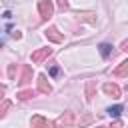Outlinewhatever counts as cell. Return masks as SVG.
I'll use <instances>...</instances> for the list:
<instances>
[{"label":"cell","instance_id":"obj_11","mask_svg":"<svg viewBox=\"0 0 128 128\" xmlns=\"http://www.w3.org/2000/svg\"><path fill=\"white\" fill-rule=\"evenodd\" d=\"M98 50H100L102 58H108V56L112 54V46H110V44H106V42H102V44L98 46Z\"/></svg>","mask_w":128,"mask_h":128},{"label":"cell","instance_id":"obj_22","mask_svg":"<svg viewBox=\"0 0 128 128\" xmlns=\"http://www.w3.org/2000/svg\"><path fill=\"white\" fill-rule=\"evenodd\" d=\"M96 128H106V126H96Z\"/></svg>","mask_w":128,"mask_h":128},{"label":"cell","instance_id":"obj_13","mask_svg":"<svg viewBox=\"0 0 128 128\" xmlns=\"http://www.w3.org/2000/svg\"><path fill=\"white\" fill-rule=\"evenodd\" d=\"M92 120H94V118H92V114H84V116H82V118H80V120H78L76 124H78L80 128H84V126H88V124H92Z\"/></svg>","mask_w":128,"mask_h":128},{"label":"cell","instance_id":"obj_18","mask_svg":"<svg viewBox=\"0 0 128 128\" xmlns=\"http://www.w3.org/2000/svg\"><path fill=\"white\" fill-rule=\"evenodd\" d=\"M58 6H60L62 10H66V8H68V0H58Z\"/></svg>","mask_w":128,"mask_h":128},{"label":"cell","instance_id":"obj_2","mask_svg":"<svg viewBox=\"0 0 128 128\" xmlns=\"http://www.w3.org/2000/svg\"><path fill=\"white\" fill-rule=\"evenodd\" d=\"M38 12H40V16H42L44 20H48V18L54 14V4H52L50 0H40V2H38Z\"/></svg>","mask_w":128,"mask_h":128},{"label":"cell","instance_id":"obj_15","mask_svg":"<svg viewBox=\"0 0 128 128\" xmlns=\"http://www.w3.org/2000/svg\"><path fill=\"white\" fill-rule=\"evenodd\" d=\"M8 108H10V100H4V102H2V108H0V114H2V116H6Z\"/></svg>","mask_w":128,"mask_h":128},{"label":"cell","instance_id":"obj_3","mask_svg":"<svg viewBox=\"0 0 128 128\" xmlns=\"http://www.w3.org/2000/svg\"><path fill=\"white\" fill-rule=\"evenodd\" d=\"M50 54H52V48H48V46H46V48H38V50H34L30 58H32V62H34V64H42Z\"/></svg>","mask_w":128,"mask_h":128},{"label":"cell","instance_id":"obj_12","mask_svg":"<svg viewBox=\"0 0 128 128\" xmlns=\"http://www.w3.org/2000/svg\"><path fill=\"white\" fill-rule=\"evenodd\" d=\"M92 96H94V80H88L86 82V100L90 102Z\"/></svg>","mask_w":128,"mask_h":128},{"label":"cell","instance_id":"obj_10","mask_svg":"<svg viewBox=\"0 0 128 128\" xmlns=\"http://www.w3.org/2000/svg\"><path fill=\"white\" fill-rule=\"evenodd\" d=\"M122 110H124V106H122V104H116V106H110V108H108L106 112H108V114H110L112 118H118V116L122 114Z\"/></svg>","mask_w":128,"mask_h":128},{"label":"cell","instance_id":"obj_16","mask_svg":"<svg viewBox=\"0 0 128 128\" xmlns=\"http://www.w3.org/2000/svg\"><path fill=\"white\" fill-rule=\"evenodd\" d=\"M58 74H60V68H58V66H56V64H54V66H52V68H50V76H52V78H56V76H58Z\"/></svg>","mask_w":128,"mask_h":128},{"label":"cell","instance_id":"obj_7","mask_svg":"<svg viewBox=\"0 0 128 128\" xmlns=\"http://www.w3.org/2000/svg\"><path fill=\"white\" fill-rule=\"evenodd\" d=\"M30 80H32V66L24 64V66H22V72H20V78H18V82H20L22 86H26Z\"/></svg>","mask_w":128,"mask_h":128},{"label":"cell","instance_id":"obj_6","mask_svg":"<svg viewBox=\"0 0 128 128\" xmlns=\"http://www.w3.org/2000/svg\"><path fill=\"white\" fill-rule=\"evenodd\" d=\"M36 84H38V92H40V94H50V92H52V86H50L46 74H38Z\"/></svg>","mask_w":128,"mask_h":128},{"label":"cell","instance_id":"obj_4","mask_svg":"<svg viewBox=\"0 0 128 128\" xmlns=\"http://www.w3.org/2000/svg\"><path fill=\"white\" fill-rule=\"evenodd\" d=\"M52 126H54V124H52L48 118L40 116V114L32 116V120H30V128H52Z\"/></svg>","mask_w":128,"mask_h":128},{"label":"cell","instance_id":"obj_5","mask_svg":"<svg viewBox=\"0 0 128 128\" xmlns=\"http://www.w3.org/2000/svg\"><path fill=\"white\" fill-rule=\"evenodd\" d=\"M44 34H46V38H48L50 42H56V44L64 42V34H62V32H60V30H58L56 26H50V28H48V30H46Z\"/></svg>","mask_w":128,"mask_h":128},{"label":"cell","instance_id":"obj_14","mask_svg":"<svg viewBox=\"0 0 128 128\" xmlns=\"http://www.w3.org/2000/svg\"><path fill=\"white\" fill-rule=\"evenodd\" d=\"M16 96H18V100H30L34 96V90H20Z\"/></svg>","mask_w":128,"mask_h":128},{"label":"cell","instance_id":"obj_9","mask_svg":"<svg viewBox=\"0 0 128 128\" xmlns=\"http://www.w3.org/2000/svg\"><path fill=\"white\" fill-rule=\"evenodd\" d=\"M116 78H124V76H128V60H122L116 68H114V72H112Z\"/></svg>","mask_w":128,"mask_h":128},{"label":"cell","instance_id":"obj_17","mask_svg":"<svg viewBox=\"0 0 128 128\" xmlns=\"http://www.w3.org/2000/svg\"><path fill=\"white\" fill-rule=\"evenodd\" d=\"M14 72H16V66H14V64H10V68H8V76H10V78H14Z\"/></svg>","mask_w":128,"mask_h":128},{"label":"cell","instance_id":"obj_20","mask_svg":"<svg viewBox=\"0 0 128 128\" xmlns=\"http://www.w3.org/2000/svg\"><path fill=\"white\" fill-rule=\"evenodd\" d=\"M110 128H122V122H120V120H114V124H112Z\"/></svg>","mask_w":128,"mask_h":128},{"label":"cell","instance_id":"obj_19","mask_svg":"<svg viewBox=\"0 0 128 128\" xmlns=\"http://www.w3.org/2000/svg\"><path fill=\"white\" fill-rule=\"evenodd\" d=\"M120 50H122V52H126V54H128V38H126V40H124V42H122V46H120Z\"/></svg>","mask_w":128,"mask_h":128},{"label":"cell","instance_id":"obj_21","mask_svg":"<svg viewBox=\"0 0 128 128\" xmlns=\"http://www.w3.org/2000/svg\"><path fill=\"white\" fill-rule=\"evenodd\" d=\"M12 38H16V40H18V38H22V34H20L18 30H14V32H12Z\"/></svg>","mask_w":128,"mask_h":128},{"label":"cell","instance_id":"obj_23","mask_svg":"<svg viewBox=\"0 0 128 128\" xmlns=\"http://www.w3.org/2000/svg\"><path fill=\"white\" fill-rule=\"evenodd\" d=\"M126 92H128V84H126Z\"/></svg>","mask_w":128,"mask_h":128},{"label":"cell","instance_id":"obj_8","mask_svg":"<svg viewBox=\"0 0 128 128\" xmlns=\"http://www.w3.org/2000/svg\"><path fill=\"white\" fill-rule=\"evenodd\" d=\"M102 90H104L108 96H112V98H120V88H118L114 82H106V84L102 86Z\"/></svg>","mask_w":128,"mask_h":128},{"label":"cell","instance_id":"obj_1","mask_svg":"<svg viewBox=\"0 0 128 128\" xmlns=\"http://www.w3.org/2000/svg\"><path fill=\"white\" fill-rule=\"evenodd\" d=\"M74 124H76V116H74L72 110H66V112L54 122V126H58V128H68V126H74Z\"/></svg>","mask_w":128,"mask_h":128}]
</instances>
